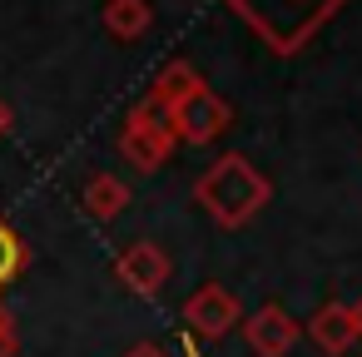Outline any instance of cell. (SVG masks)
I'll return each mask as SVG.
<instances>
[{
  "label": "cell",
  "mask_w": 362,
  "mask_h": 357,
  "mask_svg": "<svg viewBox=\"0 0 362 357\" xmlns=\"http://www.w3.org/2000/svg\"><path fill=\"white\" fill-rule=\"evenodd\" d=\"M124 209H129V184H124L119 174H95V179L85 184V213H90V218L110 223V218L124 213Z\"/></svg>",
  "instance_id": "obj_9"
},
{
  "label": "cell",
  "mask_w": 362,
  "mask_h": 357,
  "mask_svg": "<svg viewBox=\"0 0 362 357\" xmlns=\"http://www.w3.org/2000/svg\"><path fill=\"white\" fill-rule=\"evenodd\" d=\"M169 124H174V139H189V144H209V139H218L228 124H233V110L209 90V85H199L174 115H169Z\"/></svg>",
  "instance_id": "obj_3"
},
{
  "label": "cell",
  "mask_w": 362,
  "mask_h": 357,
  "mask_svg": "<svg viewBox=\"0 0 362 357\" xmlns=\"http://www.w3.org/2000/svg\"><path fill=\"white\" fill-rule=\"evenodd\" d=\"M169 273H174V263H169V253L159 243H134V248H124L115 258V278L139 298H154L169 283Z\"/></svg>",
  "instance_id": "obj_5"
},
{
  "label": "cell",
  "mask_w": 362,
  "mask_h": 357,
  "mask_svg": "<svg viewBox=\"0 0 362 357\" xmlns=\"http://www.w3.org/2000/svg\"><path fill=\"white\" fill-rule=\"evenodd\" d=\"M199 85H204V80H199V70H194L189 60H169V65L154 75V85H149V105L164 110V115H174Z\"/></svg>",
  "instance_id": "obj_8"
},
{
  "label": "cell",
  "mask_w": 362,
  "mask_h": 357,
  "mask_svg": "<svg viewBox=\"0 0 362 357\" xmlns=\"http://www.w3.org/2000/svg\"><path fill=\"white\" fill-rule=\"evenodd\" d=\"M243 342H248L253 357H288L293 342H298V322L288 317V308L263 303V308L243 322Z\"/></svg>",
  "instance_id": "obj_6"
},
{
  "label": "cell",
  "mask_w": 362,
  "mask_h": 357,
  "mask_svg": "<svg viewBox=\"0 0 362 357\" xmlns=\"http://www.w3.org/2000/svg\"><path fill=\"white\" fill-rule=\"evenodd\" d=\"M308 337L327 352V357H337V352H347L352 342H357V322H352V308L347 303H322L313 317H308Z\"/></svg>",
  "instance_id": "obj_7"
},
{
  "label": "cell",
  "mask_w": 362,
  "mask_h": 357,
  "mask_svg": "<svg viewBox=\"0 0 362 357\" xmlns=\"http://www.w3.org/2000/svg\"><path fill=\"white\" fill-rule=\"evenodd\" d=\"M347 308H352V322H357V337H362V298H357V303H347Z\"/></svg>",
  "instance_id": "obj_15"
},
{
  "label": "cell",
  "mask_w": 362,
  "mask_h": 357,
  "mask_svg": "<svg viewBox=\"0 0 362 357\" xmlns=\"http://www.w3.org/2000/svg\"><path fill=\"white\" fill-rule=\"evenodd\" d=\"M21 352V337H16V322H11V312L0 308V357H16Z\"/></svg>",
  "instance_id": "obj_12"
},
{
  "label": "cell",
  "mask_w": 362,
  "mask_h": 357,
  "mask_svg": "<svg viewBox=\"0 0 362 357\" xmlns=\"http://www.w3.org/2000/svg\"><path fill=\"white\" fill-rule=\"evenodd\" d=\"M124 357H169V352H164L159 342H134V347H129Z\"/></svg>",
  "instance_id": "obj_13"
},
{
  "label": "cell",
  "mask_w": 362,
  "mask_h": 357,
  "mask_svg": "<svg viewBox=\"0 0 362 357\" xmlns=\"http://www.w3.org/2000/svg\"><path fill=\"white\" fill-rule=\"evenodd\" d=\"M194 194H199V204H204V213H209L214 223L238 228V223H248V218L268 204L273 189H268V179H263L243 154H223V159H214V164L199 174Z\"/></svg>",
  "instance_id": "obj_1"
},
{
  "label": "cell",
  "mask_w": 362,
  "mask_h": 357,
  "mask_svg": "<svg viewBox=\"0 0 362 357\" xmlns=\"http://www.w3.org/2000/svg\"><path fill=\"white\" fill-rule=\"evenodd\" d=\"M243 317V308H238V298L228 293V288H218V283H204L199 293H189V303H184V322H189V332H199V337H223V332H233V322Z\"/></svg>",
  "instance_id": "obj_4"
},
{
  "label": "cell",
  "mask_w": 362,
  "mask_h": 357,
  "mask_svg": "<svg viewBox=\"0 0 362 357\" xmlns=\"http://www.w3.org/2000/svg\"><path fill=\"white\" fill-rule=\"evenodd\" d=\"M119 154H124L139 174H154V169L174 154V124H169V115L144 100V105L124 119V129H119Z\"/></svg>",
  "instance_id": "obj_2"
},
{
  "label": "cell",
  "mask_w": 362,
  "mask_h": 357,
  "mask_svg": "<svg viewBox=\"0 0 362 357\" xmlns=\"http://www.w3.org/2000/svg\"><path fill=\"white\" fill-rule=\"evenodd\" d=\"M149 25H154L149 0H105V30L115 40H139Z\"/></svg>",
  "instance_id": "obj_10"
},
{
  "label": "cell",
  "mask_w": 362,
  "mask_h": 357,
  "mask_svg": "<svg viewBox=\"0 0 362 357\" xmlns=\"http://www.w3.org/2000/svg\"><path fill=\"white\" fill-rule=\"evenodd\" d=\"M16 129V110H11V100H0V139H6Z\"/></svg>",
  "instance_id": "obj_14"
},
{
  "label": "cell",
  "mask_w": 362,
  "mask_h": 357,
  "mask_svg": "<svg viewBox=\"0 0 362 357\" xmlns=\"http://www.w3.org/2000/svg\"><path fill=\"white\" fill-rule=\"evenodd\" d=\"M30 263V253H25V238L0 218V283H11V278H21V268Z\"/></svg>",
  "instance_id": "obj_11"
}]
</instances>
